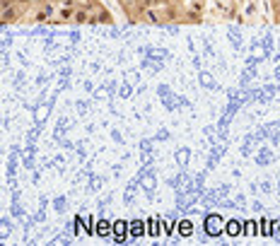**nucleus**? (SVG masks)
<instances>
[{
    "mask_svg": "<svg viewBox=\"0 0 280 246\" xmlns=\"http://www.w3.org/2000/svg\"><path fill=\"white\" fill-rule=\"evenodd\" d=\"M24 12V2H12V0H2V24H12L22 19Z\"/></svg>",
    "mask_w": 280,
    "mask_h": 246,
    "instance_id": "f257e3e1",
    "label": "nucleus"
},
{
    "mask_svg": "<svg viewBox=\"0 0 280 246\" xmlns=\"http://www.w3.org/2000/svg\"><path fill=\"white\" fill-rule=\"evenodd\" d=\"M203 229H206L208 237H220L224 232V220L220 215H208L203 220Z\"/></svg>",
    "mask_w": 280,
    "mask_h": 246,
    "instance_id": "f03ea898",
    "label": "nucleus"
},
{
    "mask_svg": "<svg viewBox=\"0 0 280 246\" xmlns=\"http://www.w3.org/2000/svg\"><path fill=\"white\" fill-rule=\"evenodd\" d=\"M75 12H77V7H75V5H60V10H58L54 24H73V22H75Z\"/></svg>",
    "mask_w": 280,
    "mask_h": 246,
    "instance_id": "7ed1b4c3",
    "label": "nucleus"
},
{
    "mask_svg": "<svg viewBox=\"0 0 280 246\" xmlns=\"http://www.w3.org/2000/svg\"><path fill=\"white\" fill-rule=\"evenodd\" d=\"M112 237L118 242V244H123V242L131 237V232H128V222H126V220H116V222H113Z\"/></svg>",
    "mask_w": 280,
    "mask_h": 246,
    "instance_id": "20e7f679",
    "label": "nucleus"
},
{
    "mask_svg": "<svg viewBox=\"0 0 280 246\" xmlns=\"http://www.w3.org/2000/svg\"><path fill=\"white\" fill-rule=\"evenodd\" d=\"M128 232H131V239H143V237H148V222L131 220L128 222Z\"/></svg>",
    "mask_w": 280,
    "mask_h": 246,
    "instance_id": "39448f33",
    "label": "nucleus"
},
{
    "mask_svg": "<svg viewBox=\"0 0 280 246\" xmlns=\"http://www.w3.org/2000/svg\"><path fill=\"white\" fill-rule=\"evenodd\" d=\"M242 232H244V222H239V220H227V222H224V234L239 237Z\"/></svg>",
    "mask_w": 280,
    "mask_h": 246,
    "instance_id": "423d86ee",
    "label": "nucleus"
},
{
    "mask_svg": "<svg viewBox=\"0 0 280 246\" xmlns=\"http://www.w3.org/2000/svg\"><path fill=\"white\" fill-rule=\"evenodd\" d=\"M113 232V222H109V220H97V234L99 237H112Z\"/></svg>",
    "mask_w": 280,
    "mask_h": 246,
    "instance_id": "0eeeda50",
    "label": "nucleus"
},
{
    "mask_svg": "<svg viewBox=\"0 0 280 246\" xmlns=\"http://www.w3.org/2000/svg\"><path fill=\"white\" fill-rule=\"evenodd\" d=\"M145 222H148V237L157 239V237L162 234V227H160V222H162V220H155V217H150V220H145Z\"/></svg>",
    "mask_w": 280,
    "mask_h": 246,
    "instance_id": "6e6552de",
    "label": "nucleus"
},
{
    "mask_svg": "<svg viewBox=\"0 0 280 246\" xmlns=\"http://www.w3.org/2000/svg\"><path fill=\"white\" fill-rule=\"evenodd\" d=\"M176 232H179V237H191L193 234V222L191 220H181L176 225Z\"/></svg>",
    "mask_w": 280,
    "mask_h": 246,
    "instance_id": "1a4fd4ad",
    "label": "nucleus"
},
{
    "mask_svg": "<svg viewBox=\"0 0 280 246\" xmlns=\"http://www.w3.org/2000/svg\"><path fill=\"white\" fill-rule=\"evenodd\" d=\"M256 225H259L256 220H246V222H244V234H251V232L259 234V227H256Z\"/></svg>",
    "mask_w": 280,
    "mask_h": 246,
    "instance_id": "9d476101",
    "label": "nucleus"
},
{
    "mask_svg": "<svg viewBox=\"0 0 280 246\" xmlns=\"http://www.w3.org/2000/svg\"><path fill=\"white\" fill-rule=\"evenodd\" d=\"M82 229H85V220H82V217H75V232L80 234Z\"/></svg>",
    "mask_w": 280,
    "mask_h": 246,
    "instance_id": "9b49d317",
    "label": "nucleus"
},
{
    "mask_svg": "<svg viewBox=\"0 0 280 246\" xmlns=\"http://www.w3.org/2000/svg\"><path fill=\"white\" fill-rule=\"evenodd\" d=\"M162 225H165V232H167V237H171V232H174V222H169V220H165Z\"/></svg>",
    "mask_w": 280,
    "mask_h": 246,
    "instance_id": "f8f14e48",
    "label": "nucleus"
},
{
    "mask_svg": "<svg viewBox=\"0 0 280 246\" xmlns=\"http://www.w3.org/2000/svg\"><path fill=\"white\" fill-rule=\"evenodd\" d=\"M273 12H276V19L280 22V2H273Z\"/></svg>",
    "mask_w": 280,
    "mask_h": 246,
    "instance_id": "ddd939ff",
    "label": "nucleus"
},
{
    "mask_svg": "<svg viewBox=\"0 0 280 246\" xmlns=\"http://www.w3.org/2000/svg\"><path fill=\"white\" fill-rule=\"evenodd\" d=\"M273 2H280V0H273Z\"/></svg>",
    "mask_w": 280,
    "mask_h": 246,
    "instance_id": "4468645a",
    "label": "nucleus"
},
{
    "mask_svg": "<svg viewBox=\"0 0 280 246\" xmlns=\"http://www.w3.org/2000/svg\"><path fill=\"white\" fill-rule=\"evenodd\" d=\"M278 229H280V225H278Z\"/></svg>",
    "mask_w": 280,
    "mask_h": 246,
    "instance_id": "2eb2a0df",
    "label": "nucleus"
}]
</instances>
